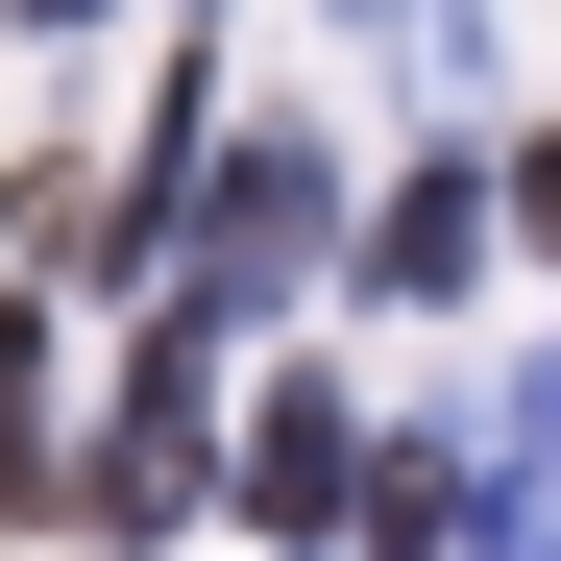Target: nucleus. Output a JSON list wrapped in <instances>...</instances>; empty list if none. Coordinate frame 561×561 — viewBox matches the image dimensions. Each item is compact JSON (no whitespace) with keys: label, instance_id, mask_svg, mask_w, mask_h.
I'll use <instances>...</instances> for the list:
<instances>
[{"label":"nucleus","instance_id":"2","mask_svg":"<svg viewBox=\"0 0 561 561\" xmlns=\"http://www.w3.org/2000/svg\"><path fill=\"white\" fill-rule=\"evenodd\" d=\"M294 244H318V171H294V147H244V220H220V268H294Z\"/></svg>","mask_w":561,"mask_h":561},{"label":"nucleus","instance_id":"4","mask_svg":"<svg viewBox=\"0 0 561 561\" xmlns=\"http://www.w3.org/2000/svg\"><path fill=\"white\" fill-rule=\"evenodd\" d=\"M537 244H561V171H537Z\"/></svg>","mask_w":561,"mask_h":561},{"label":"nucleus","instance_id":"1","mask_svg":"<svg viewBox=\"0 0 561 561\" xmlns=\"http://www.w3.org/2000/svg\"><path fill=\"white\" fill-rule=\"evenodd\" d=\"M463 244H489V196H463V171H415V196H391V244H366V268H391V294H463Z\"/></svg>","mask_w":561,"mask_h":561},{"label":"nucleus","instance_id":"3","mask_svg":"<svg viewBox=\"0 0 561 561\" xmlns=\"http://www.w3.org/2000/svg\"><path fill=\"white\" fill-rule=\"evenodd\" d=\"M25 25H99V0H25Z\"/></svg>","mask_w":561,"mask_h":561}]
</instances>
